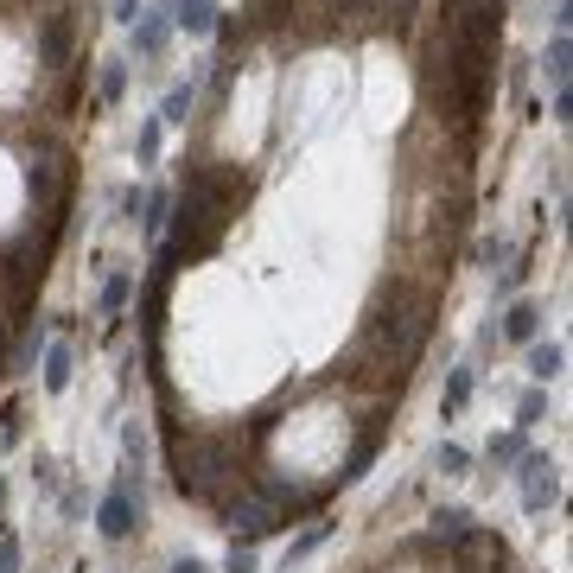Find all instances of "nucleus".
I'll list each match as a JSON object with an SVG mask.
<instances>
[{"mask_svg":"<svg viewBox=\"0 0 573 573\" xmlns=\"http://www.w3.org/2000/svg\"><path fill=\"white\" fill-rule=\"evenodd\" d=\"M236 172H223V166H198L191 172V185H185V198H179V236H172V249H166V262H179V255H211L217 249V236L230 230V204H236Z\"/></svg>","mask_w":573,"mask_h":573,"instance_id":"1","label":"nucleus"},{"mask_svg":"<svg viewBox=\"0 0 573 573\" xmlns=\"http://www.w3.org/2000/svg\"><path fill=\"white\" fill-rule=\"evenodd\" d=\"M427 332H433V306L421 300V293L395 287L389 300H382L370 319H363V351H382V363H389V370H408V363L421 357Z\"/></svg>","mask_w":573,"mask_h":573,"instance_id":"2","label":"nucleus"},{"mask_svg":"<svg viewBox=\"0 0 573 573\" xmlns=\"http://www.w3.org/2000/svg\"><path fill=\"white\" fill-rule=\"evenodd\" d=\"M236 472V453L223 440H185L172 433V478L185 497H223V484Z\"/></svg>","mask_w":573,"mask_h":573,"instance_id":"3","label":"nucleus"},{"mask_svg":"<svg viewBox=\"0 0 573 573\" xmlns=\"http://www.w3.org/2000/svg\"><path fill=\"white\" fill-rule=\"evenodd\" d=\"M26 185H32V204H39L45 230L58 236L64 198H71V153H64L58 141H39V147H32V160H26Z\"/></svg>","mask_w":573,"mask_h":573,"instance_id":"4","label":"nucleus"},{"mask_svg":"<svg viewBox=\"0 0 573 573\" xmlns=\"http://www.w3.org/2000/svg\"><path fill=\"white\" fill-rule=\"evenodd\" d=\"M45 262H51V230H32V236H20V242L7 249L0 281H7V306H13V312L32 306V293H39V281H45Z\"/></svg>","mask_w":573,"mask_h":573,"instance_id":"5","label":"nucleus"},{"mask_svg":"<svg viewBox=\"0 0 573 573\" xmlns=\"http://www.w3.org/2000/svg\"><path fill=\"white\" fill-rule=\"evenodd\" d=\"M230 529H236L242 548L262 542V535L281 529V503H274V497H242V503H230Z\"/></svg>","mask_w":573,"mask_h":573,"instance_id":"6","label":"nucleus"},{"mask_svg":"<svg viewBox=\"0 0 573 573\" xmlns=\"http://www.w3.org/2000/svg\"><path fill=\"white\" fill-rule=\"evenodd\" d=\"M516 478H523V510L542 516V510L561 503V465H554V459H523V472H516Z\"/></svg>","mask_w":573,"mask_h":573,"instance_id":"7","label":"nucleus"},{"mask_svg":"<svg viewBox=\"0 0 573 573\" xmlns=\"http://www.w3.org/2000/svg\"><path fill=\"white\" fill-rule=\"evenodd\" d=\"M96 529L109 535V542H128L134 535V484H115V491L96 503Z\"/></svg>","mask_w":573,"mask_h":573,"instance_id":"8","label":"nucleus"},{"mask_svg":"<svg viewBox=\"0 0 573 573\" xmlns=\"http://www.w3.org/2000/svg\"><path fill=\"white\" fill-rule=\"evenodd\" d=\"M71 39H77L71 13H45V32H39V64H45V71H58V64L71 58Z\"/></svg>","mask_w":573,"mask_h":573,"instance_id":"9","label":"nucleus"},{"mask_svg":"<svg viewBox=\"0 0 573 573\" xmlns=\"http://www.w3.org/2000/svg\"><path fill=\"white\" fill-rule=\"evenodd\" d=\"M217 0H179V32H191V39H211L217 32Z\"/></svg>","mask_w":573,"mask_h":573,"instance_id":"10","label":"nucleus"},{"mask_svg":"<svg viewBox=\"0 0 573 573\" xmlns=\"http://www.w3.org/2000/svg\"><path fill=\"white\" fill-rule=\"evenodd\" d=\"M503 332H510V338H535V332H542V306H535V300H516L510 312H503Z\"/></svg>","mask_w":573,"mask_h":573,"instance_id":"11","label":"nucleus"},{"mask_svg":"<svg viewBox=\"0 0 573 573\" xmlns=\"http://www.w3.org/2000/svg\"><path fill=\"white\" fill-rule=\"evenodd\" d=\"M166 20H160V13H147V20H134V51H141V58H160V51H166Z\"/></svg>","mask_w":573,"mask_h":573,"instance_id":"12","label":"nucleus"},{"mask_svg":"<svg viewBox=\"0 0 573 573\" xmlns=\"http://www.w3.org/2000/svg\"><path fill=\"white\" fill-rule=\"evenodd\" d=\"M567 71H573V39H567V32H554V39H548V83H554V90H567Z\"/></svg>","mask_w":573,"mask_h":573,"instance_id":"13","label":"nucleus"},{"mask_svg":"<svg viewBox=\"0 0 573 573\" xmlns=\"http://www.w3.org/2000/svg\"><path fill=\"white\" fill-rule=\"evenodd\" d=\"M45 389L51 395L71 389V344H51V351H45Z\"/></svg>","mask_w":573,"mask_h":573,"instance_id":"14","label":"nucleus"},{"mask_svg":"<svg viewBox=\"0 0 573 573\" xmlns=\"http://www.w3.org/2000/svg\"><path fill=\"white\" fill-rule=\"evenodd\" d=\"M433 535H440V542H465V535H472V510H433Z\"/></svg>","mask_w":573,"mask_h":573,"instance_id":"15","label":"nucleus"},{"mask_svg":"<svg viewBox=\"0 0 573 573\" xmlns=\"http://www.w3.org/2000/svg\"><path fill=\"white\" fill-rule=\"evenodd\" d=\"M561 363H567L561 344H535V351H529V376L535 382H554V376H561Z\"/></svg>","mask_w":573,"mask_h":573,"instance_id":"16","label":"nucleus"},{"mask_svg":"<svg viewBox=\"0 0 573 573\" xmlns=\"http://www.w3.org/2000/svg\"><path fill=\"white\" fill-rule=\"evenodd\" d=\"M166 204H172L166 191H147V198H141V217H134V223H141L147 236H160V230H166Z\"/></svg>","mask_w":573,"mask_h":573,"instance_id":"17","label":"nucleus"},{"mask_svg":"<svg viewBox=\"0 0 573 573\" xmlns=\"http://www.w3.org/2000/svg\"><path fill=\"white\" fill-rule=\"evenodd\" d=\"M191 102H198V83H172V96H166L160 121H191Z\"/></svg>","mask_w":573,"mask_h":573,"instance_id":"18","label":"nucleus"},{"mask_svg":"<svg viewBox=\"0 0 573 573\" xmlns=\"http://www.w3.org/2000/svg\"><path fill=\"white\" fill-rule=\"evenodd\" d=\"M465 402H472V370H453V382H446V414H459Z\"/></svg>","mask_w":573,"mask_h":573,"instance_id":"19","label":"nucleus"},{"mask_svg":"<svg viewBox=\"0 0 573 573\" xmlns=\"http://www.w3.org/2000/svg\"><path fill=\"white\" fill-rule=\"evenodd\" d=\"M523 459V433H503V440H491V465H516Z\"/></svg>","mask_w":573,"mask_h":573,"instance_id":"20","label":"nucleus"},{"mask_svg":"<svg viewBox=\"0 0 573 573\" xmlns=\"http://www.w3.org/2000/svg\"><path fill=\"white\" fill-rule=\"evenodd\" d=\"M128 293H134V281H128V274H115V281L102 287V312H121V306H128Z\"/></svg>","mask_w":573,"mask_h":573,"instance_id":"21","label":"nucleus"},{"mask_svg":"<svg viewBox=\"0 0 573 573\" xmlns=\"http://www.w3.org/2000/svg\"><path fill=\"white\" fill-rule=\"evenodd\" d=\"M376 13H382V20H389L395 32H402V26L414 20V0H376Z\"/></svg>","mask_w":573,"mask_h":573,"instance_id":"22","label":"nucleus"},{"mask_svg":"<svg viewBox=\"0 0 573 573\" xmlns=\"http://www.w3.org/2000/svg\"><path fill=\"white\" fill-rule=\"evenodd\" d=\"M160 128H166L160 115H153L147 128H141V166H153V160H160Z\"/></svg>","mask_w":573,"mask_h":573,"instance_id":"23","label":"nucleus"},{"mask_svg":"<svg viewBox=\"0 0 573 573\" xmlns=\"http://www.w3.org/2000/svg\"><path fill=\"white\" fill-rule=\"evenodd\" d=\"M121 90H128V71H121V64H102V102H115Z\"/></svg>","mask_w":573,"mask_h":573,"instance_id":"24","label":"nucleus"},{"mask_svg":"<svg viewBox=\"0 0 573 573\" xmlns=\"http://www.w3.org/2000/svg\"><path fill=\"white\" fill-rule=\"evenodd\" d=\"M542 408H548V395H542V389H529V395H523V408H516V421L535 427V421H542Z\"/></svg>","mask_w":573,"mask_h":573,"instance_id":"25","label":"nucleus"},{"mask_svg":"<svg viewBox=\"0 0 573 573\" xmlns=\"http://www.w3.org/2000/svg\"><path fill=\"white\" fill-rule=\"evenodd\" d=\"M465 465H472V459H465V446H440V472L446 478H465Z\"/></svg>","mask_w":573,"mask_h":573,"instance_id":"26","label":"nucleus"},{"mask_svg":"<svg viewBox=\"0 0 573 573\" xmlns=\"http://www.w3.org/2000/svg\"><path fill=\"white\" fill-rule=\"evenodd\" d=\"M319 542H325V523H312V529L300 535V542H293V548H287V567H293V561H300V554H312V548H319Z\"/></svg>","mask_w":573,"mask_h":573,"instance_id":"27","label":"nucleus"},{"mask_svg":"<svg viewBox=\"0 0 573 573\" xmlns=\"http://www.w3.org/2000/svg\"><path fill=\"white\" fill-rule=\"evenodd\" d=\"M478 262H510V242L491 236V242H478Z\"/></svg>","mask_w":573,"mask_h":573,"instance_id":"28","label":"nucleus"},{"mask_svg":"<svg viewBox=\"0 0 573 573\" xmlns=\"http://www.w3.org/2000/svg\"><path fill=\"white\" fill-rule=\"evenodd\" d=\"M0 573H20V542L13 535H0Z\"/></svg>","mask_w":573,"mask_h":573,"instance_id":"29","label":"nucleus"},{"mask_svg":"<svg viewBox=\"0 0 573 573\" xmlns=\"http://www.w3.org/2000/svg\"><path fill=\"white\" fill-rule=\"evenodd\" d=\"M121 446H128V459H141V453H147V433H141V421H128V433H121Z\"/></svg>","mask_w":573,"mask_h":573,"instance_id":"30","label":"nucleus"},{"mask_svg":"<svg viewBox=\"0 0 573 573\" xmlns=\"http://www.w3.org/2000/svg\"><path fill=\"white\" fill-rule=\"evenodd\" d=\"M13 440H20V408L0 414V446H13Z\"/></svg>","mask_w":573,"mask_h":573,"instance_id":"31","label":"nucleus"},{"mask_svg":"<svg viewBox=\"0 0 573 573\" xmlns=\"http://www.w3.org/2000/svg\"><path fill=\"white\" fill-rule=\"evenodd\" d=\"M230 573H255V548H242V542H236V554H230Z\"/></svg>","mask_w":573,"mask_h":573,"instance_id":"32","label":"nucleus"},{"mask_svg":"<svg viewBox=\"0 0 573 573\" xmlns=\"http://www.w3.org/2000/svg\"><path fill=\"white\" fill-rule=\"evenodd\" d=\"M115 20H128V26H134V20H141V0H115Z\"/></svg>","mask_w":573,"mask_h":573,"instance_id":"33","label":"nucleus"},{"mask_svg":"<svg viewBox=\"0 0 573 573\" xmlns=\"http://www.w3.org/2000/svg\"><path fill=\"white\" fill-rule=\"evenodd\" d=\"M274 13H281V0H255V20H262V26L274 20Z\"/></svg>","mask_w":573,"mask_h":573,"instance_id":"34","label":"nucleus"},{"mask_svg":"<svg viewBox=\"0 0 573 573\" xmlns=\"http://www.w3.org/2000/svg\"><path fill=\"white\" fill-rule=\"evenodd\" d=\"M166 573H211V567H204V561H172Z\"/></svg>","mask_w":573,"mask_h":573,"instance_id":"35","label":"nucleus"},{"mask_svg":"<svg viewBox=\"0 0 573 573\" xmlns=\"http://www.w3.org/2000/svg\"><path fill=\"white\" fill-rule=\"evenodd\" d=\"M0 510H7V478H0Z\"/></svg>","mask_w":573,"mask_h":573,"instance_id":"36","label":"nucleus"}]
</instances>
